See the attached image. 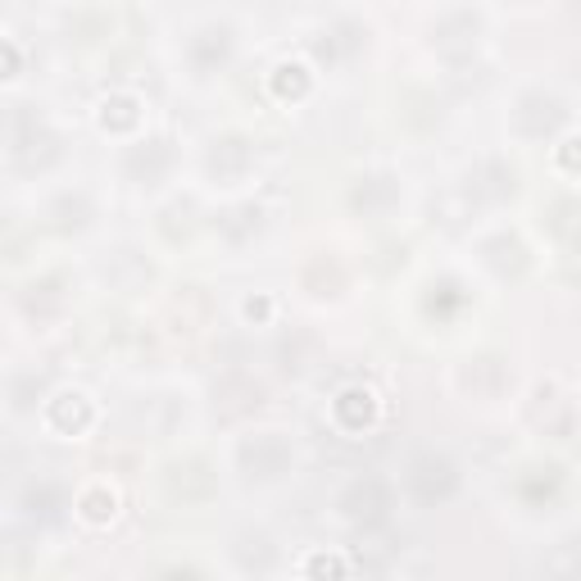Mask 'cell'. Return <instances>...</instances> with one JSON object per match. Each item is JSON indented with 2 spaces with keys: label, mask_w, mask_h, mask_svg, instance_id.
<instances>
[{
  "label": "cell",
  "mask_w": 581,
  "mask_h": 581,
  "mask_svg": "<svg viewBox=\"0 0 581 581\" xmlns=\"http://www.w3.org/2000/svg\"><path fill=\"white\" fill-rule=\"evenodd\" d=\"M268 91H273L282 105H301V100L314 91V65H305V60H282V65L268 73Z\"/></svg>",
  "instance_id": "obj_14"
},
{
  "label": "cell",
  "mask_w": 581,
  "mask_h": 581,
  "mask_svg": "<svg viewBox=\"0 0 581 581\" xmlns=\"http://www.w3.org/2000/svg\"><path fill=\"white\" fill-rule=\"evenodd\" d=\"M14 513L23 522H32V528H55V522H65L73 513V495H69L65 482H55V477H32V482L19 486Z\"/></svg>",
  "instance_id": "obj_5"
},
{
  "label": "cell",
  "mask_w": 581,
  "mask_h": 581,
  "mask_svg": "<svg viewBox=\"0 0 581 581\" xmlns=\"http://www.w3.org/2000/svg\"><path fill=\"white\" fill-rule=\"evenodd\" d=\"M232 559L242 563V572L264 577V572H273V563H277V545H273V536H264V532H246V536H237V545H232Z\"/></svg>",
  "instance_id": "obj_16"
},
{
  "label": "cell",
  "mask_w": 581,
  "mask_h": 581,
  "mask_svg": "<svg viewBox=\"0 0 581 581\" xmlns=\"http://www.w3.org/2000/svg\"><path fill=\"white\" fill-rule=\"evenodd\" d=\"M173 168V141L164 137H141L124 150V178L132 187H159Z\"/></svg>",
  "instance_id": "obj_10"
},
{
  "label": "cell",
  "mask_w": 581,
  "mask_h": 581,
  "mask_svg": "<svg viewBox=\"0 0 581 581\" xmlns=\"http://www.w3.org/2000/svg\"><path fill=\"white\" fill-rule=\"evenodd\" d=\"M301 581H351V563L336 550H309L301 559Z\"/></svg>",
  "instance_id": "obj_18"
},
{
  "label": "cell",
  "mask_w": 581,
  "mask_h": 581,
  "mask_svg": "<svg viewBox=\"0 0 581 581\" xmlns=\"http://www.w3.org/2000/svg\"><path fill=\"white\" fill-rule=\"evenodd\" d=\"M41 423L65 441H82L96 427V400L87 391H55L41 400Z\"/></svg>",
  "instance_id": "obj_7"
},
{
  "label": "cell",
  "mask_w": 581,
  "mask_h": 581,
  "mask_svg": "<svg viewBox=\"0 0 581 581\" xmlns=\"http://www.w3.org/2000/svg\"><path fill=\"white\" fill-rule=\"evenodd\" d=\"M155 581H205V572L191 568V563H173V568H164Z\"/></svg>",
  "instance_id": "obj_21"
},
{
  "label": "cell",
  "mask_w": 581,
  "mask_h": 581,
  "mask_svg": "<svg viewBox=\"0 0 581 581\" xmlns=\"http://www.w3.org/2000/svg\"><path fill=\"white\" fill-rule=\"evenodd\" d=\"M400 196H404L400 178H395V173H386V168H377V173H364V178H355V187H351V209L364 214V218H382V214H391V209L400 205Z\"/></svg>",
  "instance_id": "obj_11"
},
{
  "label": "cell",
  "mask_w": 581,
  "mask_h": 581,
  "mask_svg": "<svg viewBox=\"0 0 581 581\" xmlns=\"http://www.w3.org/2000/svg\"><path fill=\"white\" fill-rule=\"evenodd\" d=\"M146 100L137 96V91H109L105 100H100V128L109 132V137H137L141 132V124H146Z\"/></svg>",
  "instance_id": "obj_12"
},
{
  "label": "cell",
  "mask_w": 581,
  "mask_h": 581,
  "mask_svg": "<svg viewBox=\"0 0 581 581\" xmlns=\"http://www.w3.org/2000/svg\"><path fill=\"white\" fill-rule=\"evenodd\" d=\"M459 486H463V473L445 450H418L400 473V491L414 509H441L459 495Z\"/></svg>",
  "instance_id": "obj_2"
},
{
  "label": "cell",
  "mask_w": 581,
  "mask_h": 581,
  "mask_svg": "<svg viewBox=\"0 0 581 581\" xmlns=\"http://www.w3.org/2000/svg\"><path fill=\"white\" fill-rule=\"evenodd\" d=\"M242 318L255 323V327H268L273 323V296H264V290H259V296H246L242 301Z\"/></svg>",
  "instance_id": "obj_20"
},
{
  "label": "cell",
  "mask_w": 581,
  "mask_h": 581,
  "mask_svg": "<svg viewBox=\"0 0 581 581\" xmlns=\"http://www.w3.org/2000/svg\"><path fill=\"white\" fill-rule=\"evenodd\" d=\"M232 55H237V28H232L227 19H209L191 32L187 41V65L196 78H214L232 65Z\"/></svg>",
  "instance_id": "obj_6"
},
{
  "label": "cell",
  "mask_w": 581,
  "mask_h": 581,
  "mask_svg": "<svg viewBox=\"0 0 581 581\" xmlns=\"http://www.w3.org/2000/svg\"><path fill=\"white\" fill-rule=\"evenodd\" d=\"M391 504H395V486L373 473L351 477L336 491V518L351 522V528H377V522L391 518Z\"/></svg>",
  "instance_id": "obj_4"
},
{
  "label": "cell",
  "mask_w": 581,
  "mask_h": 581,
  "mask_svg": "<svg viewBox=\"0 0 581 581\" xmlns=\"http://www.w3.org/2000/svg\"><path fill=\"white\" fill-rule=\"evenodd\" d=\"M0 50H6V82H14L19 78V46H14V37L0 41Z\"/></svg>",
  "instance_id": "obj_22"
},
{
  "label": "cell",
  "mask_w": 581,
  "mask_h": 581,
  "mask_svg": "<svg viewBox=\"0 0 581 581\" xmlns=\"http://www.w3.org/2000/svg\"><path fill=\"white\" fill-rule=\"evenodd\" d=\"M65 273H46V277H37V282H28V290H23V305H28V314H50V309H65L69 305V296H65Z\"/></svg>",
  "instance_id": "obj_17"
},
{
  "label": "cell",
  "mask_w": 581,
  "mask_h": 581,
  "mask_svg": "<svg viewBox=\"0 0 581 581\" xmlns=\"http://www.w3.org/2000/svg\"><path fill=\"white\" fill-rule=\"evenodd\" d=\"M205 168H209V178L218 187H237V183H246L250 173H255V146L246 137H237V132H227V137L209 141Z\"/></svg>",
  "instance_id": "obj_9"
},
{
  "label": "cell",
  "mask_w": 581,
  "mask_h": 581,
  "mask_svg": "<svg viewBox=\"0 0 581 581\" xmlns=\"http://www.w3.org/2000/svg\"><path fill=\"white\" fill-rule=\"evenodd\" d=\"M73 513L87 522V528H105V522H114V513H119V491H114L109 482H91L73 495Z\"/></svg>",
  "instance_id": "obj_15"
},
{
  "label": "cell",
  "mask_w": 581,
  "mask_h": 581,
  "mask_svg": "<svg viewBox=\"0 0 581 581\" xmlns=\"http://www.w3.org/2000/svg\"><path fill=\"white\" fill-rule=\"evenodd\" d=\"M232 469L250 486H273L296 473V441L282 427H250L232 445Z\"/></svg>",
  "instance_id": "obj_1"
},
{
  "label": "cell",
  "mask_w": 581,
  "mask_h": 581,
  "mask_svg": "<svg viewBox=\"0 0 581 581\" xmlns=\"http://www.w3.org/2000/svg\"><path fill=\"white\" fill-rule=\"evenodd\" d=\"M554 164H559V173H568V178H581V137H563L554 146Z\"/></svg>",
  "instance_id": "obj_19"
},
{
  "label": "cell",
  "mask_w": 581,
  "mask_h": 581,
  "mask_svg": "<svg viewBox=\"0 0 581 581\" xmlns=\"http://www.w3.org/2000/svg\"><path fill=\"white\" fill-rule=\"evenodd\" d=\"M568 119H572L568 100L550 87H528L509 109V128L518 141H554L568 128Z\"/></svg>",
  "instance_id": "obj_3"
},
{
  "label": "cell",
  "mask_w": 581,
  "mask_h": 581,
  "mask_svg": "<svg viewBox=\"0 0 581 581\" xmlns=\"http://www.w3.org/2000/svg\"><path fill=\"white\" fill-rule=\"evenodd\" d=\"M91 218H96V205H91V196L82 187H69V191H60L46 205V223L55 232H87Z\"/></svg>",
  "instance_id": "obj_13"
},
{
  "label": "cell",
  "mask_w": 581,
  "mask_h": 581,
  "mask_svg": "<svg viewBox=\"0 0 581 581\" xmlns=\"http://www.w3.org/2000/svg\"><path fill=\"white\" fill-rule=\"evenodd\" d=\"M327 418H332V427L341 432V436H364V432H373L377 427V418H382V400H377V391L373 386H341L332 400H327Z\"/></svg>",
  "instance_id": "obj_8"
}]
</instances>
